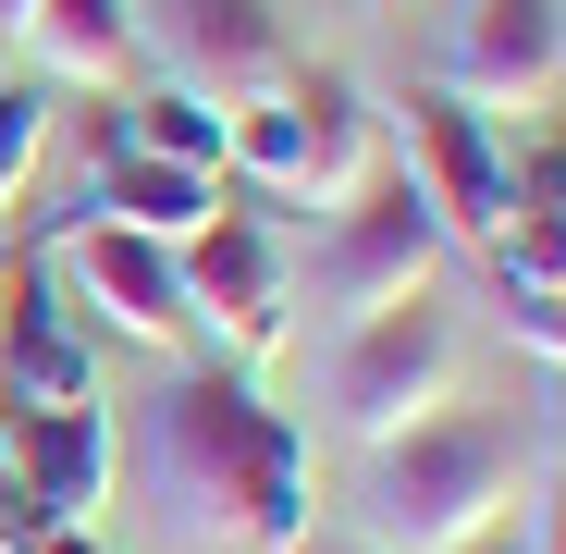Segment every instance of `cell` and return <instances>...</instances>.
Wrapping results in <instances>:
<instances>
[{"label":"cell","mask_w":566,"mask_h":554,"mask_svg":"<svg viewBox=\"0 0 566 554\" xmlns=\"http://www.w3.org/2000/svg\"><path fill=\"white\" fill-rule=\"evenodd\" d=\"M160 493L185 530H210V542H308V431L283 419L259 395V369H185V383L160 395Z\"/></svg>","instance_id":"obj_1"},{"label":"cell","mask_w":566,"mask_h":554,"mask_svg":"<svg viewBox=\"0 0 566 554\" xmlns=\"http://www.w3.org/2000/svg\"><path fill=\"white\" fill-rule=\"evenodd\" d=\"M369 518L382 554H455L468 530L517 518V443L493 407H431L395 443H369Z\"/></svg>","instance_id":"obj_2"},{"label":"cell","mask_w":566,"mask_h":554,"mask_svg":"<svg viewBox=\"0 0 566 554\" xmlns=\"http://www.w3.org/2000/svg\"><path fill=\"white\" fill-rule=\"evenodd\" d=\"M222 173H247L259 198H283V210H345L357 185L382 173V112L357 100V74L296 62L271 100H247V112H234Z\"/></svg>","instance_id":"obj_3"},{"label":"cell","mask_w":566,"mask_h":554,"mask_svg":"<svg viewBox=\"0 0 566 554\" xmlns=\"http://www.w3.org/2000/svg\"><path fill=\"white\" fill-rule=\"evenodd\" d=\"M455 309L419 284V296H382V309H357L345 321V345H333V419L357 431V443H395L407 419H431L443 395H455Z\"/></svg>","instance_id":"obj_4"},{"label":"cell","mask_w":566,"mask_h":554,"mask_svg":"<svg viewBox=\"0 0 566 554\" xmlns=\"http://www.w3.org/2000/svg\"><path fill=\"white\" fill-rule=\"evenodd\" d=\"M172 259H185V309L222 345V369H271L283 333H296V259H283V234L259 210H210Z\"/></svg>","instance_id":"obj_5"},{"label":"cell","mask_w":566,"mask_h":554,"mask_svg":"<svg viewBox=\"0 0 566 554\" xmlns=\"http://www.w3.org/2000/svg\"><path fill=\"white\" fill-rule=\"evenodd\" d=\"M443 247H455V234H443V210L419 198V185H407V173H369L357 198L333 210L321 259H308V296L357 321V309H382V296H419L431 271H443Z\"/></svg>","instance_id":"obj_6"},{"label":"cell","mask_w":566,"mask_h":554,"mask_svg":"<svg viewBox=\"0 0 566 554\" xmlns=\"http://www.w3.org/2000/svg\"><path fill=\"white\" fill-rule=\"evenodd\" d=\"M50 259H62L74 309L99 321V333H124V345H160V357H185V345H198V309H185V259H172L160 234L74 210V222L50 234Z\"/></svg>","instance_id":"obj_7"},{"label":"cell","mask_w":566,"mask_h":554,"mask_svg":"<svg viewBox=\"0 0 566 554\" xmlns=\"http://www.w3.org/2000/svg\"><path fill=\"white\" fill-rule=\"evenodd\" d=\"M443 86L468 112H554L566 100V0H455Z\"/></svg>","instance_id":"obj_8"},{"label":"cell","mask_w":566,"mask_h":554,"mask_svg":"<svg viewBox=\"0 0 566 554\" xmlns=\"http://www.w3.org/2000/svg\"><path fill=\"white\" fill-rule=\"evenodd\" d=\"M407 185L443 210V234H468V247H493L517 222L505 136H493V112H468L455 86H419V100H407Z\"/></svg>","instance_id":"obj_9"},{"label":"cell","mask_w":566,"mask_h":554,"mask_svg":"<svg viewBox=\"0 0 566 554\" xmlns=\"http://www.w3.org/2000/svg\"><path fill=\"white\" fill-rule=\"evenodd\" d=\"M148 38H160L172 86H198L210 112H247V100H271L296 74V38H283L271 0H160Z\"/></svg>","instance_id":"obj_10"},{"label":"cell","mask_w":566,"mask_h":554,"mask_svg":"<svg viewBox=\"0 0 566 554\" xmlns=\"http://www.w3.org/2000/svg\"><path fill=\"white\" fill-rule=\"evenodd\" d=\"M0 369H13V407H99V357H86L74 309L50 296V271H0Z\"/></svg>","instance_id":"obj_11"},{"label":"cell","mask_w":566,"mask_h":554,"mask_svg":"<svg viewBox=\"0 0 566 554\" xmlns=\"http://www.w3.org/2000/svg\"><path fill=\"white\" fill-rule=\"evenodd\" d=\"M0 481H13L50 530H74L86 505L112 493V419H99V407H25V419H13V456H0Z\"/></svg>","instance_id":"obj_12"},{"label":"cell","mask_w":566,"mask_h":554,"mask_svg":"<svg viewBox=\"0 0 566 554\" xmlns=\"http://www.w3.org/2000/svg\"><path fill=\"white\" fill-rule=\"evenodd\" d=\"M86 210L99 222H136V234H160V247H185L210 210H222V173H185V160H148V148H124L99 185H86Z\"/></svg>","instance_id":"obj_13"},{"label":"cell","mask_w":566,"mask_h":554,"mask_svg":"<svg viewBox=\"0 0 566 554\" xmlns=\"http://www.w3.org/2000/svg\"><path fill=\"white\" fill-rule=\"evenodd\" d=\"M25 38H38V62H50V74L112 86V74L136 62V0H38Z\"/></svg>","instance_id":"obj_14"},{"label":"cell","mask_w":566,"mask_h":554,"mask_svg":"<svg viewBox=\"0 0 566 554\" xmlns=\"http://www.w3.org/2000/svg\"><path fill=\"white\" fill-rule=\"evenodd\" d=\"M124 148H148V160H185V173H222V148H234V112H210L198 86H148V100H136V124H124Z\"/></svg>","instance_id":"obj_15"},{"label":"cell","mask_w":566,"mask_h":554,"mask_svg":"<svg viewBox=\"0 0 566 554\" xmlns=\"http://www.w3.org/2000/svg\"><path fill=\"white\" fill-rule=\"evenodd\" d=\"M493 271H505V296H542V284H566V222H554V210H517V222L493 234Z\"/></svg>","instance_id":"obj_16"},{"label":"cell","mask_w":566,"mask_h":554,"mask_svg":"<svg viewBox=\"0 0 566 554\" xmlns=\"http://www.w3.org/2000/svg\"><path fill=\"white\" fill-rule=\"evenodd\" d=\"M38 160H50V100L0 74V198H25V185H38Z\"/></svg>","instance_id":"obj_17"},{"label":"cell","mask_w":566,"mask_h":554,"mask_svg":"<svg viewBox=\"0 0 566 554\" xmlns=\"http://www.w3.org/2000/svg\"><path fill=\"white\" fill-rule=\"evenodd\" d=\"M505 173H517V210H554V222H566V112H554L530 148H505Z\"/></svg>","instance_id":"obj_18"},{"label":"cell","mask_w":566,"mask_h":554,"mask_svg":"<svg viewBox=\"0 0 566 554\" xmlns=\"http://www.w3.org/2000/svg\"><path fill=\"white\" fill-rule=\"evenodd\" d=\"M505 321H517V345H530V357H554V369H566V284H542V296H517Z\"/></svg>","instance_id":"obj_19"},{"label":"cell","mask_w":566,"mask_h":554,"mask_svg":"<svg viewBox=\"0 0 566 554\" xmlns=\"http://www.w3.org/2000/svg\"><path fill=\"white\" fill-rule=\"evenodd\" d=\"M530 518V554H566V456H554V481H542V505H517Z\"/></svg>","instance_id":"obj_20"},{"label":"cell","mask_w":566,"mask_h":554,"mask_svg":"<svg viewBox=\"0 0 566 554\" xmlns=\"http://www.w3.org/2000/svg\"><path fill=\"white\" fill-rule=\"evenodd\" d=\"M455 554H530V518H493V530H468Z\"/></svg>","instance_id":"obj_21"},{"label":"cell","mask_w":566,"mask_h":554,"mask_svg":"<svg viewBox=\"0 0 566 554\" xmlns=\"http://www.w3.org/2000/svg\"><path fill=\"white\" fill-rule=\"evenodd\" d=\"M38 554H124V542H99V530H86V518H74V530H50Z\"/></svg>","instance_id":"obj_22"},{"label":"cell","mask_w":566,"mask_h":554,"mask_svg":"<svg viewBox=\"0 0 566 554\" xmlns=\"http://www.w3.org/2000/svg\"><path fill=\"white\" fill-rule=\"evenodd\" d=\"M283 554H382V542H283Z\"/></svg>","instance_id":"obj_23"},{"label":"cell","mask_w":566,"mask_h":554,"mask_svg":"<svg viewBox=\"0 0 566 554\" xmlns=\"http://www.w3.org/2000/svg\"><path fill=\"white\" fill-rule=\"evenodd\" d=\"M25 13H38V0H0V25H25Z\"/></svg>","instance_id":"obj_24"},{"label":"cell","mask_w":566,"mask_h":554,"mask_svg":"<svg viewBox=\"0 0 566 554\" xmlns=\"http://www.w3.org/2000/svg\"><path fill=\"white\" fill-rule=\"evenodd\" d=\"M554 456H566V407H554Z\"/></svg>","instance_id":"obj_25"},{"label":"cell","mask_w":566,"mask_h":554,"mask_svg":"<svg viewBox=\"0 0 566 554\" xmlns=\"http://www.w3.org/2000/svg\"><path fill=\"white\" fill-rule=\"evenodd\" d=\"M0 271H13V259H0Z\"/></svg>","instance_id":"obj_26"},{"label":"cell","mask_w":566,"mask_h":554,"mask_svg":"<svg viewBox=\"0 0 566 554\" xmlns=\"http://www.w3.org/2000/svg\"><path fill=\"white\" fill-rule=\"evenodd\" d=\"M554 112H566V100H554Z\"/></svg>","instance_id":"obj_27"}]
</instances>
